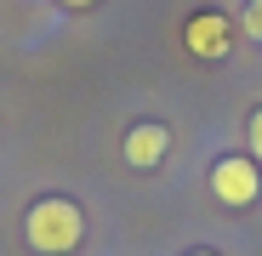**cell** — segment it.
<instances>
[{"mask_svg":"<svg viewBox=\"0 0 262 256\" xmlns=\"http://www.w3.org/2000/svg\"><path fill=\"white\" fill-rule=\"evenodd\" d=\"M188 256H216V250H188Z\"/></svg>","mask_w":262,"mask_h":256,"instance_id":"cell-8","label":"cell"},{"mask_svg":"<svg viewBox=\"0 0 262 256\" xmlns=\"http://www.w3.org/2000/svg\"><path fill=\"white\" fill-rule=\"evenodd\" d=\"M57 6H63V12H92L97 0H57Z\"/></svg>","mask_w":262,"mask_h":256,"instance_id":"cell-7","label":"cell"},{"mask_svg":"<svg viewBox=\"0 0 262 256\" xmlns=\"http://www.w3.org/2000/svg\"><path fill=\"white\" fill-rule=\"evenodd\" d=\"M23 239H29V250H40V256H69V250L85 239V211H80L74 199L52 194V199L29 205V217H23Z\"/></svg>","mask_w":262,"mask_h":256,"instance_id":"cell-1","label":"cell"},{"mask_svg":"<svg viewBox=\"0 0 262 256\" xmlns=\"http://www.w3.org/2000/svg\"><path fill=\"white\" fill-rule=\"evenodd\" d=\"M120 154H125L131 171H154V165L171 154V131H165L160 120H143V125H131V131L120 137Z\"/></svg>","mask_w":262,"mask_h":256,"instance_id":"cell-4","label":"cell"},{"mask_svg":"<svg viewBox=\"0 0 262 256\" xmlns=\"http://www.w3.org/2000/svg\"><path fill=\"white\" fill-rule=\"evenodd\" d=\"M183 46L194 52V57H228V46H234V23L223 17V12H194L188 23H183Z\"/></svg>","mask_w":262,"mask_h":256,"instance_id":"cell-3","label":"cell"},{"mask_svg":"<svg viewBox=\"0 0 262 256\" xmlns=\"http://www.w3.org/2000/svg\"><path fill=\"white\" fill-rule=\"evenodd\" d=\"M211 194L223 199V205H234V211L256 205V194H262V165H256L251 154H228V159H216V165H211Z\"/></svg>","mask_w":262,"mask_h":256,"instance_id":"cell-2","label":"cell"},{"mask_svg":"<svg viewBox=\"0 0 262 256\" xmlns=\"http://www.w3.org/2000/svg\"><path fill=\"white\" fill-rule=\"evenodd\" d=\"M245 148H251V159L262 165V108H256V114L245 120Z\"/></svg>","mask_w":262,"mask_h":256,"instance_id":"cell-5","label":"cell"},{"mask_svg":"<svg viewBox=\"0 0 262 256\" xmlns=\"http://www.w3.org/2000/svg\"><path fill=\"white\" fill-rule=\"evenodd\" d=\"M251 40H262V0H245V23H239Z\"/></svg>","mask_w":262,"mask_h":256,"instance_id":"cell-6","label":"cell"}]
</instances>
